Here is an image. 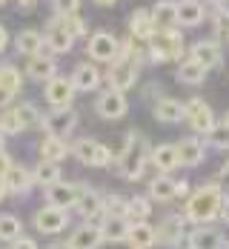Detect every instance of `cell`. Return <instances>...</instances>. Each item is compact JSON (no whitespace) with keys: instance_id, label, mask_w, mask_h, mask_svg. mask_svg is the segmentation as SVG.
Instances as JSON below:
<instances>
[{"instance_id":"obj_22","label":"cell","mask_w":229,"mask_h":249,"mask_svg":"<svg viewBox=\"0 0 229 249\" xmlns=\"http://www.w3.org/2000/svg\"><path fill=\"white\" fill-rule=\"evenodd\" d=\"M189 249H224V235L212 226H198L186 238Z\"/></svg>"},{"instance_id":"obj_11","label":"cell","mask_w":229,"mask_h":249,"mask_svg":"<svg viewBox=\"0 0 229 249\" xmlns=\"http://www.w3.org/2000/svg\"><path fill=\"white\" fill-rule=\"evenodd\" d=\"M109 89H115V92H129L135 83H138V63L135 60H115L112 63V69H109Z\"/></svg>"},{"instance_id":"obj_45","label":"cell","mask_w":229,"mask_h":249,"mask_svg":"<svg viewBox=\"0 0 229 249\" xmlns=\"http://www.w3.org/2000/svg\"><path fill=\"white\" fill-rule=\"evenodd\" d=\"M12 249H37V241H35V238H23V235H20V238L12 244Z\"/></svg>"},{"instance_id":"obj_47","label":"cell","mask_w":229,"mask_h":249,"mask_svg":"<svg viewBox=\"0 0 229 249\" xmlns=\"http://www.w3.org/2000/svg\"><path fill=\"white\" fill-rule=\"evenodd\" d=\"M218 218H221L224 224H229V195H224V200H221V209H218Z\"/></svg>"},{"instance_id":"obj_41","label":"cell","mask_w":229,"mask_h":249,"mask_svg":"<svg viewBox=\"0 0 229 249\" xmlns=\"http://www.w3.org/2000/svg\"><path fill=\"white\" fill-rule=\"evenodd\" d=\"M215 35H218V40H229V9H224V6H218V12H215Z\"/></svg>"},{"instance_id":"obj_25","label":"cell","mask_w":229,"mask_h":249,"mask_svg":"<svg viewBox=\"0 0 229 249\" xmlns=\"http://www.w3.org/2000/svg\"><path fill=\"white\" fill-rule=\"evenodd\" d=\"M149 160L155 163L158 175H169V172L178 169V152H175L172 143H160V146H155V149L149 152Z\"/></svg>"},{"instance_id":"obj_7","label":"cell","mask_w":229,"mask_h":249,"mask_svg":"<svg viewBox=\"0 0 229 249\" xmlns=\"http://www.w3.org/2000/svg\"><path fill=\"white\" fill-rule=\"evenodd\" d=\"M40 126H43V132L52 135V138H66V135H72L77 126V112L69 106V109H52L46 118H40Z\"/></svg>"},{"instance_id":"obj_44","label":"cell","mask_w":229,"mask_h":249,"mask_svg":"<svg viewBox=\"0 0 229 249\" xmlns=\"http://www.w3.org/2000/svg\"><path fill=\"white\" fill-rule=\"evenodd\" d=\"M63 23H66V29H69L75 37H77V35H86V32H89V29H86V20H83L80 15H75V18H66Z\"/></svg>"},{"instance_id":"obj_4","label":"cell","mask_w":229,"mask_h":249,"mask_svg":"<svg viewBox=\"0 0 229 249\" xmlns=\"http://www.w3.org/2000/svg\"><path fill=\"white\" fill-rule=\"evenodd\" d=\"M75 209H77V215L92 226H103V221H106V215H103V198H101L98 189L80 186L77 200H75Z\"/></svg>"},{"instance_id":"obj_50","label":"cell","mask_w":229,"mask_h":249,"mask_svg":"<svg viewBox=\"0 0 229 249\" xmlns=\"http://www.w3.org/2000/svg\"><path fill=\"white\" fill-rule=\"evenodd\" d=\"M6 46H9V32H6V29L0 26V52L6 49Z\"/></svg>"},{"instance_id":"obj_58","label":"cell","mask_w":229,"mask_h":249,"mask_svg":"<svg viewBox=\"0 0 229 249\" xmlns=\"http://www.w3.org/2000/svg\"><path fill=\"white\" fill-rule=\"evenodd\" d=\"M3 3H6V0H0V6H3Z\"/></svg>"},{"instance_id":"obj_53","label":"cell","mask_w":229,"mask_h":249,"mask_svg":"<svg viewBox=\"0 0 229 249\" xmlns=\"http://www.w3.org/2000/svg\"><path fill=\"white\" fill-rule=\"evenodd\" d=\"M95 3H98V6H115L118 0H95Z\"/></svg>"},{"instance_id":"obj_17","label":"cell","mask_w":229,"mask_h":249,"mask_svg":"<svg viewBox=\"0 0 229 249\" xmlns=\"http://www.w3.org/2000/svg\"><path fill=\"white\" fill-rule=\"evenodd\" d=\"M183 229H186V218H183V215H166L163 224L155 229V232H158V244H163V247H169V249L180 247Z\"/></svg>"},{"instance_id":"obj_33","label":"cell","mask_w":229,"mask_h":249,"mask_svg":"<svg viewBox=\"0 0 229 249\" xmlns=\"http://www.w3.org/2000/svg\"><path fill=\"white\" fill-rule=\"evenodd\" d=\"M149 215H152V203H149V198L135 195V198L126 200V221H129V226L132 224H146Z\"/></svg>"},{"instance_id":"obj_57","label":"cell","mask_w":229,"mask_h":249,"mask_svg":"<svg viewBox=\"0 0 229 249\" xmlns=\"http://www.w3.org/2000/svg\"><path fill=\"white\" fill-rule=\"evenodd\" d=\"M224 124H227V126H229V112H227V121H224Z\"/></svg>"},{"instance_id":"obj_27","label":"cell","mask_w":229,"mask_h":249,"mask_svg":"<svg viewBox=\"0 0 229 249\" xmlns=\"http://www.w3.org/2000/svg\"><path fill=\"white\" fill-rule=\"evenodd\" d=\"M126 241L132 244V249H152L158 244V232H155V226H149V221L146 224H132Z\"/></svg>"},{"instance_id":"obj_3","label":"cell","mask_w":229,"mask_h":249,"mask_svg":"<svg viewBox=\"0 0 229 249\" xmlns=\"http://www.w3.org/2000/svg\"><path fill=\"white\" fill-rule=\"evenodd\" d=\"M149 54L158 63H166V60H178L183 54V35L178 29H158L149 40Z\"/></svg>"},{"instance_id":"obj_6","label":"cell","mask_w":229,"mask_h":249,"mask_svg":"<svg viewBox=\"0 0 229 249\" xmlns=\"http://www.w3.org/2000/svg\"><path fill=\"white\" fill-rule=\"evenodd\" d=\"M183 121H189V126L198 135H209L215 129V112L201 98H192L189 103H183Z\"/></svg>"},{"instance_id":"obj_40","label":"cell","mask_w":229,"mask_h":249,"mask_svg":"<svg viewBox=\"0 0 229 249\" xmlns=\"http://www.w3.org/2000/svg\"><path fill=\"white\" fill-rule=\"evenodd\" d=\"M18 115H20V121H23L26 129H29V126H37L40 124V118H43V115L37 112L35 103H20V106H18Z\"/></svg>"},{"instance_id":"obj_21","label":"cell","mask_w":229,"mask_h":249,"mask_svg":"<svg viewBox=\"0 0 229 249\" xmlns=\"http://www.w3.org/2000/svg\"><path fill=\"white\" fill-rule=\"evenodd\" d=\"M3 183H6V192H12V195H29V192L35 189V178H32V172H29L26 166H18V163L9 166Z\"/></svg>"},{"instance_id":"obj_38","label":"cell","mask_w":229,"mask_h":249,"mask_svg":"<svg viewBox=\"0 0 229 249\" xmlns=\"http://www.w3.org/2000/svg\"><path fill=\"white\" fill-rule=\"evenodd\" d=\"M26 126L20 121V115H18V106L15 109H6L3 115H0V135L6 138V135H20Z\"/></svg>"},{"instance_id":"obj_32","label":"cell","mask_w":229,"mask_h":249,"mask_svg":"<svg viewBox=\"0 0 229 249\" xmlns=\"http://www.w3.org/2000/svg\"><path fill=\"white\" fill-rule=\"evenodd\" d=\"M40 160H49V163H57V160H63L66 155H69V146H66V141L63 138H52L46 135L43 141H40Z\"/></svg>"},{"instance_id":"obj_15","label":"cell","mask_w":229,"mask_h":249,"mask_svg":"<svg viewBox=\"0 0 229 249\" xmlns=\"http://www.w3.org/2000/svg\"><path fill=\"white\" fill-rule=\"evenodd\" d=\"M77 192H80V183H52L46 186V206H54V209H75V200H77Z\"/></svg>"},{"instance_id":"obj_39","label":"cell","mask_w":229,"mask_h":249,"mask_svg":"<svg viewBox=\"0 0 229 249\" xmlns=\"http://www.w3.org/2000/svg\"><path fill=\"white\" fill-rule=\"evenodd\" d=\"M103 215H106V218H126V198H121V195H106V198H103Z\"/></svg>"},{"instance_id":"obj_29","label":"cell","mask_w":229,"mask_h":249,"mask_svg":"<svg viewBox=\"0 0 229 249\" xmlns=\"http://www.w3.org/2000/svg\"><path fill=\"white\" fill-rule=\"evenodd\" d=\"M152 112L160 124H178V121H183V103L172 100V98H158Z\"/></svg>"},{"instance_id":"obj_10","label":"cell","mask_w":229,"mask_h":249,"mask_svg":"<svg viewBox=\"0 0 229 249\" xmlns=\"http://www.w3.org/2000/svg\"><path fill=\"white\" fill-rule=\"evenodd\" d=\"M72 43H75V35L66 29V23L60 18H54L49 26H46V35H43V46L54 54H66L72 52Z\"/></svg>"},{"instance_id":"obj_19","label":"cell","mask_w":229,"mask_h":249,"mask_svg":"<svg viewBox=\"0 0 229 249\" xmlns=\"http://www.w3.org/2000/svg\"><path fill=\"white\" fill-rule=\"evenodd\" d=\"M26 75L32 77V80H37V83H49L52 77L57 75V63H54V57H49L46 52L32 54L29 63H26Z\"/></svg>"},{"instance_id":"obj_20","label":"cell","mask_w":229,"mask_h":249,"mask_svg":"<svg viewBox=\"0 0 229 249\" xmlns=\"http://www.w3.org/2000/svg\"><path fill=\"white\" fill-rule=\"evenodd\" d=\"M72 249H98L103 244V232L101 226H92V224H83L72 229V235H69V241H66Z\"/></svg>"},{"instance_id":"obj_48","label":"cell","mask_w":229,"mask_h":249,"mask_svg":"<svg viewBox=\"0 0 229 249\" xmlns=\"http://www.w3.org/2000/svg\"><path fill=\"white\" fill-rule=\"evenodd\" d=\"M218 186H221L224 192H227V189H229V160H227V163H224V169H221V183H218Z\"/></svg>"},{"instance_id":"obj_55","label":"cell","mask_w":229,"mask_h":249,"mask_svg":"<svg viewBox=\"0 0 229 249\" xmlns=\"http://www.w3.org/2000/svg\"><path fill=\"white\" fill-rule=\"evenodd\" d=\"M209 3H215V6H227V0H209Z\"/></svg>"},{"instance_id":"obj_46","label":"cell","mask_w":229,"mask_h":249,"mask_svg":"<svg viewBox=\"0 0 229 249\" xmlns=\"http://www.w3.org/2000/svg\"><path fill=\"white\" fill-rule=\"evenodd\" d=\"M9 166H12V158H9V152H0V180L6 178Z\"/></svg>"},{"instance_id":"obj_23","label":"cell","mask_w":229,"mask_h":249,"mask_svg":"<svg viewBox=\"0 0 229 249\" xmlns=\"http://www.w3.org/2000/svg\"><path fill=\"white\" fill-rule=\"evenodd\" d=\"M175 152H178V166H198L206 155L198 138H183L180 143H175Z\"/></svg>"},{"instance_id":"obj_9","label":"cell","mask_w":229,"mask_h":249,"mask_svg":"<svg viewBox=\"0 0 229 249\" xmlns=\"http://www.w3.org/2000/svg\"><path fill=\"white\" fill-rule=\"evenodd\" d=\"M118 49H121V40L115 35H109V32H95L89 37V46H86L89 57L95 63H112L118 57Z\"/></svg>"},{"instance_id":"obj_54","label":"cell","mask_w":229,"mask_h":249,"mask_svg":"<svg viewBox=\"0 0 229 249\" xmlns=\"http://www.w3.org/2000/svg\"><path fill=\"white\" fill-rule=\"evenodd\" d=\"M6 195H9V192H6V183H3V180H0V200L6 198Z\"/></svg>"},{"instance_id":"obj_28","label":"cell","mask_w":229,"mask_h":249,"mask_svg":"<svg viewBox=\"0 0 229 249\" xmlns=\"http://www.w3.org/2000/svg\"><path fill=\"white\" fill-rule=\"evenodd\" d=\"M178 6V26H201L204 23V3L201 0H180Z\"/></svg>"},{"instance_id":"obj_52","label":"cell","mask_w":229,"mask_h":249,"mask_svg":"<svg viewBox=\"0 0 229 249\" xmlns=\"http://www.w3.org/2000/svg\"><path fill=\"white\" fill-rule=\"evenodd\" d=\"M18 3H20V6H23V9H32V6H35V3H37V0H18Z\"/></svg>"},{"instance_id":"obj_42","label":"cell","mask_w":229,"mask_h":249,"mask_svg":"<svg viewBox=\"0 0 229 249\" xmlns=\"http://www.w3.org/2000/svg\"><path fill=\"white\" fill-rule=\"evenodd\" d=\"M206 138H209L212 146H218V149H229V126L227 124H221V126L215 124V129H212Z\"/></svg>"},{"instance_id":"obj_16","label":"cell","mask_w":229,"mask_h":249,"mask_svg":"<svg viewBox=\"0 0 229 249\" xmlns=\"http://www.w3.org/2000/svg\"><path fill=\"white\" fill-rule=\"evenodd\" d=\"M189 60L201 63L204 69H218L224 63V52H221V43L218 40H198L192 52H189Z\"/></svg>"},{"instance_id":"obj_36","label":"cell","mask_w":229,"mask_h":249,"mask_svg":"<svg viewBox=\"0 0 229 249\" xmlns=\"http://www.w3.org/2000/svg\"><path fill=\"white\" fill-rule=\"evenodd\" d=\"M32 178H35V186H52V183H57L60 180V166L57 163H49V160H40L37 166H35V172H32Z\"/></svg>"},{"instance_id":"obj_34","label":"cell","mask_w":229,"mask_h":249,"mask_svg":"<svg viewBox=\"0 0 229 249\" xmlns=\"http://www.w3.org/2000/svg\"><path fill=\"white\" fill-rule=\"evenodd\" d=\"M101 232H103V241L121 244V241H126V235H129V221L126 218H106Z\"/></svg>"},{"instance_id":"obj_30","label":"cell","mask_w":229,"mask_h":249,"mask_svg":"<svg viewBox=\"0 0 229 249\" xmlns=\"http://www.w3.org/2000/svg\"><path fill=\"white\" fill-rule=\"evenodd\" d=\"M175 186H178V180L175 178H169V175H158L152 183H149V200H160V203H166V200H175Z\"/></svg>"},{"instance_id":"obj_14","label":"cell","mask_w":229,"mask_h":249,"mask_svg":"<svg viewBox=\"0 0 229 249\" xmlns=\"http://www.w3.org/2000/svg\"><path fill=\"white\" fill-rule=\"evenodd\" d=\"M23 89V75L18 66L3 63L0 66V109H6L12 100L18 98V92Z\"/></svg>"},{"instance_id":"obj_24","label":"cell","mask_w":229,"mask_h":249,"mask_svg":"<svg viewBox=\"0 0 229 249\" xmlns=\"http://www.w3.org/2000/svg\"><path fill=\"white\" fill-rule=\"evenodd\" d=\"M149 15H152L155 29H178V6H175V0H158Z\"/></svg>"},{"instance_id":"obj_56","label":"cell","mask_w":229,"mask_h":249,"mask_svg":"<svg viewBox=\"0 0 229 249\" xmlns=\"http://www.w3.org/2000/svg\"><path fill=\"white\" fill-rule=\"evenodd\" d=\"M3 143H6V138H3V135H0V152H6V149H3Z\"/></svg>"},{"instance_id":"obj_8","label":"cell","mask_w":229,"mask_h":249,"mask_svg":"<svg viewBox=\"0 0 229 249\" xmlns=\"http://www.w3.org/2000/svg\"><path fill=\"white\" fill-rule=\"evenodd\" d=\"M35 229L40 235H60L69 226V212L66 209H54V206H40L32 218Z\"/></svg>"},{"instance_id":"obj_12","label":"cell","mask_w":229,"mask_h":249,"mask_svg":"<svg viewBox=\"0 0 229 249\" xmlns=\"http://www.w3.org/2000/svg\"><path fill=\"white\" fill-rule=\"evenodd\" d=\"M126 109H129L126 95H123V92H115V89L101 92V98L95 103V112L101 115L103 121H121V118L126 115Z\"/></svg>"},{"instance_id":"obj_35","label":"cell","mask_w":229,"mask_h":249,"mask_svg":"<svg viewBox=\"0 0 229 249\" xmlns=\"http://www.w3.org/2000/svg\"><path fill=\"white\" fill-rule=\"evenodd\" d=\"M178 80L186 83V86H201L206 80V69L201 63H195V60H183L178 66Z\"/></svg>"},{"instance_id":"obj_1","label":"cell","mask_w":229,"mask_h":249,"mask_svg":"<svg viewBox=\"0 0 229 249\" xmlns=\"http://www.w3.org/2000/svg\"><path fill=\"white\" fill-rule=\"evenodd\" d=\"M112 160L118 163L121 178L138 180V178L143 175L146 160H149V143H146V138H143L141 132L132 129V132L126 135V141H123V149L118 152V155H112Z\"/></svg>"},{"instance_id":"obj_18","label":"cell","mask_w":229,"mask_h":249,"mask_svg":"<svg viewBox=\"0 0 229 249\" xmlns=\"http://www.w3.org/2000/svg\"><path fill=\"white\" fill-rule=\"evenodd\" d=\"M69 83H72L75 92H95L101 86V69L95 63H77Z\"/></svg>"},{"instance_id":"obj_13","label":"cell","mask_w":229,"mask_h":249,"mask_svg":"<svg viewBox=\"0 0 229 249\" xmlns=\"http://www.w3.org/2000/svg\"><path fill=\"white\" fill-rule=\"evenodd\" d=\"M75 89H72V83H69V77L63 75H54L46 83V103H49L52 109H69L72 106V100H75Z\"/></svg>"},{"instance_id":"obj_26","label":"cell","mask_w":229,"mask_h":249,"mask_svg":"<svg viewBox=\"0 0 229 249\" xmlns=\"http://www.w3.org/2000/svg\"><path fill=\"white\" fill-rule=\"evenodd\" d=\"M129 32H132V37L135 40H152V35L158 32L152 23V15L146 12V9H135L132 12V18H129Z\"/></svg>"},{"instance_id":"obj_2","label":"cell","mask_w":229,"mask_h":249,"mask_svg":"<svg viewBox=\"0 0 229 249\" xmlns=\"http://www.w3.org/2000/svg\"><path fill=\"white\" fill-rule=\"evenodd\" d=\"M221 200H224V189L218 183H204L201 189H195L189 200H186V221L198 226H206L209 221L218 218V209H221Z\"/></svg>"},{"instance_id":"obj_49","label":"cell","mask_w":229,"mask_h":249,"mask_svg":"<svg viewBox=\"0 0 229 249\" xmlns=\"http://www.w3.org/2000/svg\"><path fill=\"white\" fill-rule=\"evenodd\" d=\"M175 195H178V198L189 195V180H178V186H175Z\"/></svg>"},{"instance_id":"obj_43","label":"cell","mask_w":229,"mask_h":249,"mask_svg":"<svg viewBox=\"0 0 229 249\" xmlns=\"http://www.w3.org/2000/svg\"><path fill=\"white\" fill-rule=\"evenodd\" d=\"M77 12H80V0H54V15H57L60 20L75 18Z\"/></svg>"},{"instance_id":"obj_31","label":"cell","mask_w":229,"mask_h":249,"mask_svg":"<svg viewBox=\"0 0 229 249\" xmlns=\"http://www.w3.org/2000/svg\"><path fill=\"white\" fill-rule=\"evenodd\" d=\"M15 49L20 52V54H40L43 52V35L40 32H35V29H23V32H18V37H15Z\"/></svg>"},{"instance_id":"obj_51","label":"cell","mask_w":229,"mask_h":249,"mask_svg":"<svg viewBox=\"0 0 229 249\" xmlns=\"http://www.w3.org/2000/svg\"><path fill=\"white\" fill-rule=\"evenodd\" d=\"M49 249H72V247H69V244H66V241H54V244H52Z\"/></svg>"},{"instance_id":"obj_5","label":"cell","mask_w":229,"mask_h":249,"mask_svg":"<svg viewBox=\"0 0 229 249\" xmlns=\"http://www.w3.org/2000/svg\"><path fill=\"white\" fill-rule=\"evenodd\" d=\"M72 155L86 166H109L112 163V149L103 146L101 141H92V138H80L72 146Z\"/></svg>"},{"instance_id":"obj_37","label":"cell","mask_w":229,"mask_h":249,"mask_svg":"<svg viewBox=\"0 0 229 249\" xmlns=\"http://www.w3.org/2000/svg\"><path fill=\"white\" fill-rule=\"evenodd\" d=\"M20 235H23V224L18 215H0V241L15 244Z\"/></svg>"}]
</instances>
